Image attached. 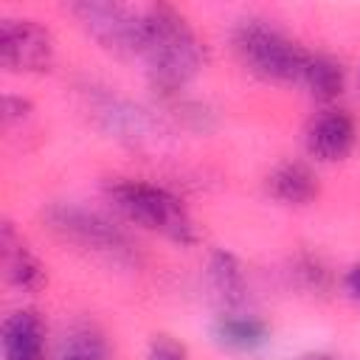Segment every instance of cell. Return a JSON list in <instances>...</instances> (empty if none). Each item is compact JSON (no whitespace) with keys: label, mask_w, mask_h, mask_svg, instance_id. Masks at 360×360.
<instances>
[{"label":"cell","mask_w":360,"mask_h":360,"mask_svg":"<svg viewBox=\"0 0 360 360\" xmlns=\"http://www.w3.org/2000/svg\"><path fill=\"white\" fill-rule=\"evenodd\" d=\"M343 290H346V295H349L352 301L360 304V264H354V267L346 270V276H343Z\"/></svg>","instance_id":"cell-17"},{"label":"cell","mask_w":360,"mask_h":360,"mask_svg":"<svg viewBox=\"0 0 360 360\" xmlns=\"http://www.w3.org/2000/svg\"><path fill=\"white\" fill-rule=\"evenodd\" d=\"M104 357V343L93 332H79L70 340V349L62 354V360H101Z\"/></svg>","instance_id":"cell-15"},{"label":"cell","mask_w":360,"mask_h":360,"mask_svg":"<svg viewBox=\"0 0 360 360\" xmlns=\"http://www.w3.org/2000/svg\"><path fill=\"white\" fill-rule=\"evenodd\" d=\"M298 360H343V357H335V354H304Z\"/></svg>","instance_id":"cell-18"},{"label":"cell","mask_w":360,"mask_h":360,"mask_svg":"<svg viewBox=\"0 0 360 360\" xmlns=\"http://www.w3.org/2000/svg\"><path fill=\"white\" fill-rule=\"evenodd\" d=\"M143 22L141 56L146 62L149 82L155 84V90L174 96L200 73L205 48L188 20L172 6L143 8Z\"/></svg>","instance_id":"cell-1"},{"label":"cell","mask_w":360,"mask_h":360,"mask_svg":"<svg viewBox=\"0 0 360 360\" xmlns=\"http://www.w3.org/2000/svg\"><path fill=\"white\" fill-rule=\"evenodd\" d=\"M211 338L219 349L250 354L270 340V326L253 315H219L211 326Z\"/></svg>","instance_id":"cell-9"},{"label":"cell","mask_w":360,"mask_h":360,"mask_svg":"<svg viewBox=\"0 0 360 360\" xmlns=\"http://www.w3.org/2000/svg\"><path fill=\"white\" fill-rule=\"evenodd\" d=\"M304 143L307 152L321 163L346 160L357 143V124L346 110L326 107L307 124Z\"/></svg>","instance_id":"cell-7"},{"label":"cell","mask_w":360,"mask_h":360,"mask_svg":"<svg viewBox=\"0 0 360 360\" xmlns=\"http://www.w3.org/2000/svg\"><path fill=\"white\" fill-rule=\"evenodd\" d=\"M298 84H304L312 98H318V101H332V98H338V96L343 93L346 70H343V65H340L335 56H329V53H309Z\"/></svg>","instance_id":"cell-13"},{"label":"cell","mask_w":360,"mask_h":360,"mask_svg":"<svg viewBox=\"0 0 360 360\" xmlns=\"http://www.w3.org/2000/svg\"><path fill=\"white\" fill-rule=\"evenodd\" d=\"M70 14L101 48L121 56H141L143 25H146L143 8L107 3V0H84V3H73Z\"/></svg>","instance_id":"cell-4"},{"label":"cell","mask_w":360,"mask_h":360,"mask_svg":"<svg viewBox=\"0 0 360 360\" xmlns=\"http://www.w3.org/2000/svg\"><path fill=\"white\" fill-rule=\"evenodd\" d=\"M31 112V104L25 98H17V96H6L3 98V118L11 124V121H25Z\"/></svg>","instance_id":"cell-16"},{"label":"cell","mask_w":360,"mask_h":360,"mask_svg":"<svg viewBox=\"0 0 360 360\" xmlns=\"http://www.w3.org/2000/svg\"><path fill=\"white\" fill-rule=\"evenodd\" d=\"M45 222L59 239H65L70 245H79L84 250L115 256V259L132 253L129 236L115 222L101 217L98 211L82 208V205H73V202H56L45 211Z\"/></svg>","instance_id":"cell-5"},{"label":"cell","mask_w":360,"mask_h":360,"mask_svg":"<svg viewBox=\"0 0 360 360\" xmlns=\"http://www.w3.org/2000/svg\"><path fill=\"white\" fill-rule=\"evenodd\" d=\"M3 267H6V278L8 284H14L17 290L34 292L45 284V267L42 262L28 250V245L22 239L14 236L11 225H3Z\"/></svg>","instance_id":"cell-11"},{"label":"cell","mask_w":360,"mask_h":360,"mask_svg":"<svg viewBox=\"0 0 360 360\" xmlns=\"http://www.w3.org/2000/svg\"><path fill=\"white\" fill-rule=\"evenodd\" d=\"M357 79H360V73H357Z\"/></svg>","instance_id":"cell-19"},{"label":"cell","mask_w":360,"mask_h":360,"mask_svg":"<svg viewBox=\"0 0 360 360\" xmlns=\"http://www.w3.org/2000/svg\"><path fill=\"white\" fill-rule=\"evenodd\" d=\"M205 281L214 292V298L225 307H239L248 292L242 262L231 250H214L205 264Z\"/></svg>","instance_id":"cell-12"},{"label":"cell","mask_w":360,"mask_h":360,"mask_svg":"<svg viewBox=\"0 0 360 360\" xmlns=\"http://www.w3.org/2000/svg\"><path fill=\"white\" fill-rule=\"evenodd\" d=\"M267 194L284 205H307L318 197V177L301 160H287L267 174Z\"/></svg>","instance_id":"cell-10"},{"label":"cell","mask_w":360,"mask_h":360,"mask_svg":"<svg viewBox=\"0 0 360 360\" xmlns=\"http://www.w3.org/2000/svg\"><path fill=\"white\" fill-rule=\"evenodd\" d=\"M143 360H188V349L172 335H155L146 346Z\"/></svg>","instance_id":"cell-14"},{"label":"cell","mask_w":360,"mask_h":360,"mask_svg":"<svg viewBox=\"0 0 360 360\" xmlns=\"http://www.w3.org/2000/svg\"><path fill=\"white\" fill-rule=\"evenodd\" d=\"M53 37L28 17H6L0 22V62L11 73H42L53 65Z\"/></svg>","instance_id":"cell-6"},{"label":"cell","mask_w":360,"mask_h":360,"mask_svg":"<svg viewBox=\"0 0 360 360\" xmlns=\"http://www.w3.org/2000/svg\"><path fill=\"white\" fill-rule=\"evenodd\" d=\"M45 321L34 309H17L3 321L0 346L3 360H42L45 357Z\"/></svg>","instance_id":"cell-8"},{"label":"cell","mask_w":360,"mask_h":360,"mask_svg":"<svg viewBox=\"0 0 360 360\" xmlns=\"http://www.w3.org/2000/svg\"><path fill=\"white\" fill-rule=\"evenodd\" d=\"M107 197L129 222L152 233H160L163 239L183 245V248L197 242V228H194L188 208L169 188L155 186L149 180L124 177L107 186Z\"/></svg>","instance_id":"cell-2"},{"label":"cell","mask_w":360,"mask_h":360,"mask_svg":"<svg viewBox=\"0 0 360 360\" xmlns=\"http://www.w3.org/2000/svg\"><path fill=\"white\" fill-rule=\"evenodd\" d=\"M233 51L253 76L278 84H298L309 56V51H304L284 31L256 17H248L236 25Z\"/></svg>","instance_id":"cell-3"}]
</instances>
